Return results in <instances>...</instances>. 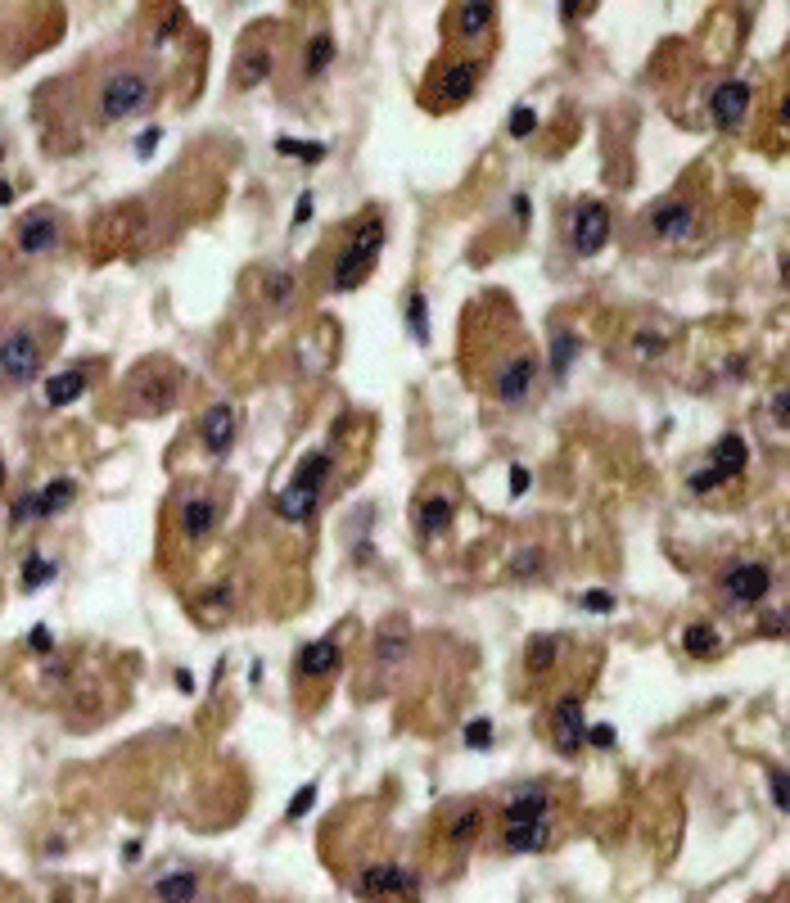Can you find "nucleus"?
<instances>
[{
	"label": "nucleus",
	"mask_w": 790,
	"mask_h": 903,
	"mask_svg": "<svg viewBox=\"0 0 790 903\" xmlns=\"http://www.w3.org/2000/svg\"><path fill=\"white\" fill-rule=\"evenodd\" d=\"M546 808H551V795L542 786H528V790H520L506 804V818H502V849L506 854H537V849H546V840H551Z\"/></svg>",
	"instance_id": "nucleus-1"
},
{
	"label": "nucleus",
	"mask_w": 790,
	"mask_h": 903,
	"mask_svg": "<svg viewBox=\"0 0 790 903\" xmlns=\"http://www.w3.org/2000/svg\"><path fill=\"white\" fill-rule=\"evenodd\" d=\"M385 254V222L380 217H366L353 240L344 245V254L335 258V271H330V289L339 294H353L357 285H366V276L375 271V262Z\"/></svg>",
	"instance_id": "nucleus-2"
},
{
	"label": "nucleus",
	"mask_w": 790,
	"mask_h": 903,
	"mask_svg": "<svg viewBox=\"0 0 790 903\" xmlns=\"http://www.w3.org/2000/svg\"><path fill=\"white\" fill-rule=\"evenodd\" d=\"M149 100H154V86H149V77H145V73H135V68H118V73H109V77H105V86H100V114H105L109 123H123V118L145 114V109H149Z\"/></svg>",
	"instance_id": "nucleus-3"
},
{
	"label": "nucleus",
	"mask_w": 790,
	"mask_h": 903,
	"mask_svg": "<svg viewBox=\"0 0 790 903\" xmlns=\"http://www.w3.org/2000/svg\"><path fill=\"white\" fill-rule=\"evenodd\" d=\"M357 895H366V899H420V877L402 863H371L357 877Z\"/></svg>",
	"instance_id": "nucleus-4"
},
{
	"label": "nucleus",
	"mask_w": 790,
	"mask_h": 903,
	"mask_svg": "<svg viewBox=\"0 0 790 903\" xmlns=\"http://www.w3.org/2000/svg\"><path fill=\"white\" fill-rule=\"evenodd\" d=\"M605 245H610V208H605L601 199L578 204L574 217H569V249H574L578 258H592V254H601Z\"/></svg>",
	"instance_id": "nucleus-5"
},
{
	"label": "nucleus",
	"mask_w": 790,
	"mask_h": 903,
	"mask_svg": "<svg viewBox=\"0 0 790 903\" xmlns=\"http://www.w3.org/2000/svg\"><path fill=\"white\" fill-rule=\"evenodd\" d=\"M41 376V344L27 330H14L0 339V380L5 385H32Z\"/></svg>",
	"instance_id": "nucleus-6"
},
{
	"label": "nucleus",
	"mask_w": 790,
	"mask_h": 903,
	"mask_svg": "<svg viewBox=\"0 0 790 903\" xmlns=\"http://www.w3.org/2000/svg\"><path fill=\"white\" fill-rule=\"evenodd\" d=\"M750 100H755L750 82H741V77L718 82V86H714V95H709V118H714V127L736 131L741 123H745V114H750Z\"/></svg>",
	"instance_id": "nucleus-7"
},
{
	"label": "nucleus",
	"mask_w": 790,
	"mask_h": 903,
	"mask_svg": "<svg viewBox=\"0 0 790 903\" xmlns=\"http://www.w3.org/2000/svg\"><path fill=\"white\" fill-rule=\"evenodd\" d=\"M77 497V484L73 479H50L41 493H32V497H18L14 502V511H9V519L14 524H27V519H50V516H59L68 502Z\"/></svg>",
	"instance_id": "nucleus-8"
},
{
	"label": "nucleus",
	"mask_w": 790,
	"mask_h": 903,
	"mask_svg": "<svg viewBox=\"0 0 790 903\" xmlns=\"http://www.w3.org/2000/svg\"><path fill=\"white\" fill-rule=\"evenodd\" d=\"M723 592L736 601V606H759V601H768V592H773V569L768 565H732L727 574H723Z\"/></svg>",
	"instance_id": "nucleus-9"
},
{
	"label": "nucleus",
	"mask_w": 790,
	"mask_h": 903,
	"mask_svg": "<svg viewBox=\"0 0 790 903\" xmlns=\"http://www.w3.org/2000/svg\"><path fill=\"white\" fill-rule=\"evenodd\" d=\"M646 226L655 231L664 245H682L695 231V208L686 199H659L655 208L646 213Z\"/></svg>",
	"instance_id": "nucleus-10"
},
{
	"label": "nucleus",
	"mask_w": 790,
	"mask_h": 903,
	"mask_svg": "<svg viewBox=\"0 0 790 903\" xmlns=\"http://www.w3.org/2000/svg\"><path fill=\"white\" fill-rule=\"evenodd\" d=\"M533 380H537V357H533V353H520V357L502 362V371L493 376V393H497V402L520 406L528 393H533Z\"/></svg>",
	"instance_id": "nucleus-11"
},
{
	"label": "nucleus",
	"mask_w": 790,
	"mask_h": 903,
	"mask_svg": "<svg viewBox=\"0 0 790 903\" xmlns=\"http://www.w3.org/2000/svg\"><path fill=\"white\" fill-rule=\"evenodd\" d=\"M551 737L560 746V755H578L587 746V714H583V700L578 696H565L551 714Z\"/></svg>",
	"instance_id": "nucleus-12"
},
{
	"label": "nucleus",
	"mask_w": 790,
	"mask_h": 903,
	"mask_svg": "<svg viewBox=\"0 0 790 903\" xmlns=\"http://www.w3.org/2000/svg\"><path fill=\"white\" fill-rule=\"evenodd\" d=\"M235 429H240L235 406H226V402L208 406L204 420H199V443H204V452H208V457H226V452L235 447Z\"/></svg>",
	"instance_id": "nucleus-13"
},
{
	"label": "nucleus",
	"mask_w": 790,
	"mask_h": 903,
	"mask_svg": "<svg viewBox=\"0 0 790 903\" xmlns=\"http://www.w3.org/2000/svg\"><path fill=\"white\" fill-rule=\"evenodd\" d=\"M475 86H479V64H475V59H456V64H447V68L438 73L434 100L452 109V105H465V100L475 95Z\"/></svg>",
	"instance_id": "nucleus-14"
},
{
	"label": "nucleus",
	"mask_w": 790,
	"mask_h": 903,
	"mask_svg": "<svg viewBox=\"0 0 790 903\" xmlns=\"http://www.w3.org/2000/svg\"><path fill=\"white\" fill-rule=\"evenodd\" d=\"M59 245V217L50 213V208H36V213H27L23 222H18V249L27 254V258H41V254H50Z\"/></svg>",
	"instance_id": "nucleus-15"
},
{
	"label": "nucleus",
	"mask_w": 790,
	"mask_h": 903,
	"mask_svg": "<svg viewBox=\"0 0 790 903\" xmlns=\"http://www.w3.org/2000/svg\"><path fill=\"white\" fill-rule=\"evenodd\" d=\"M275 516L289 519V524H307V519L316 516V507H321V488L316 484H307V479H294L289 488H280L275 493Z\"/></svg>",
	"instance_id": "nucleus-16"
},
{
	"label": "nucleus",
	"mask_w": 790,
	"mask_h": 903,
	"mask_svg": "<svg viewBox=\"0 0 790 903\" xmlns=\"http://www.w3.org/2000/svg\"><path fill=\"white\" fill-rule=\"evenodd\" d=\"M750 466V447H745V438L741 434H723L714 447H709V470L727 484L732 475H741Z\"/></svg>",
	"instance_id": "nucleus-17"
},
{
	"label": "nucleus",
	"mask_w": 790,
	"mask_h": 903,
	"mask_svg": "<svg viewBox=\"0 0 790 903\" xmlns=\"http://www.w3.org/2000/svg\"><path fill=\"white\" fill-rule=\"evenodd\" d=\"M452 519H456V507H452V497H447V493H429V497L415 507V528H420V537H438V533H447V528H452Z\"/></svg>",
	"instance_id": "nucleus-18"
},
{
	"label": "nucleus",
	"mask_w": 790,
	"mask_h": 903,
	"mask_svg": "<svg viewBox=\"0 0 790 903\" xmlns=\"http://www.w3.org/2000/svg\"><path fill=\"white\" fill-rule=\"evenodd\" d=\"M335 668H339V646L330 642V637L303 646V655H298V673L303 677H330Z\"/></svg>",
	"instance_id": "nucleus-19"
},
{
	"label": "nucleus",
	"mask_w": 790,
	"mask_h": 903,
	"mask_svg": "<svg viewBox=\"0 0 790 903\" xmlns=\"http://www.w3.org/2000/svg\"><path fill=\"white\" fill-rule=\"evenodd\" d=\"M493 23H497V9H493L488 0H470V5L456 9V36H465V41L484 36Z\"/></svg>",
	"instance_id": "nucleus-20"
},
{
	"label": "nucleus",
	"mask_w": 790,
	"mask_h": 903,
	"mask_svg": "<svg viewBox=\"0 0 790 903\" xmlns=\"http://www.w3.org/2000/svg\"><path fill=\"white\" fill-rule=\"evenodd\" d=\"M199 895V877L195 872H167L154 881V899L158 903H195Z\"/></svg>",
	"instance_id": "nucleus-21"
},
{
	"label": "nucleus",
	"mask_w": 790,
	"mask_h": 903,
	"mask_svg": "<svg viewBox=\"0 0 790 903\" xmlns=\"http://www.w3.org/2000/svg\"><path fill=\"white\" fill-rule=\"evenodd\" d=\"M86 385H91L86 371H77V366H73V371H59V376L45 380V402H50V406H68V402H77V397L86 393Z\"/></svg>",
	"instance_id": "nucleus-22"
},
{
	"label": "nucleus",
	"mask_w": 790,
	"mask_h": 903,
	"mask_svg": "<svg viewBox=\"0 0 790 903\" xmlns=\"http://www.w3.org/2000/svg\"><path fill=\"white\" fill-rule=\"evenodd\" d=\"M555 659H560V637H546V633L528 637V646H525L528 677H542V673H551V668H555Z\"/></svg>",
	"instance_id": "nucleus-23"
},
{
	"label": "nucleus",
	"mask_w": 790,
	"mask_h": 903,
	"mask_svg": "<svg viewBox=\"0 0 790 903\" xmlns=\"http://www.w3.org/2000/svg\"><path fill=\"white\" fill-rule=\"evenodd\" d=\"M213 524H217V502L190 497V502L181 507V528H185V537H208Z\"/></svg>",
	"instance_id": "nucleus-24"
},
{
	"label": "nucleus",
	"mask_w": 790,
	"mask_h": 903,
	"mask_svg": "<svg viewBox=\"0 0 790 903\" xmlns=\"http://www.w3.org/2000/svg\"><path fill=\"white\" fill-rule=\"evenodd\" d=\"M574 357H578V339H574L569 330H555V335H551V376L565 380L569 366H574Z\"/></svg>",
	"instance_id": "nucleus-25"
},
{
	"label": "nucleus",
	"mask_w": 790,
	"mask_h": 903,
	"mask_svg": "<svg viewBox=\"0 0 790 903\" xmlns=\"http://www.w3.org/2000/svg\"><path fill=\"white\" fill-rule=\"evenodd\" d=\"M479 831H484V813H479V808H461V813L452 818V827H447V840H452V845H475Z\"/></svg>",
	"instance_id": "nucleus-26"
},
{
	"label": "nucleus",
	"mask_w": 790,
	"mask_h": 903,
	"mask_svg": "<svg viewBox=\"0 0 790 903\" xmlns=\"http://www.w3.org/2000/svg\"><path fill=\"white\" fill-rule=\"evenodd\" d=\"M330 470H335V457H330V452H307V457L298 461V470H294V479H307V484H316V488H325V479H330Z\"/></svg>",
	"instance_id": "nucleus-27"
},
{
	"label": "nucleus",
	"mask_w": 790,
	"mask_h": 903,
	"mask_svg": "<svg viewBox=\"0 0 790 903\" xmlns=\"http://www.w3.org/2000/svg\"><path fill=\"white\" fill-rule=\"evenodd\" d=\"M682 646H686L691 655H700V659H714V655L723 650L718 633H714L709 624H691V628H686V637H682Z\"/></svg>",
	"instance_id": "nucleus-28"
},
{
	"label": "nucleus",
	"mask_w": 790,
	"mask_h": 903,
	"mask_svg": "<svg viewBox=\"0 0 790 903\" xmlns=\"http://www.w3.org/2000/svg\"><path fill=\"white\" fill-rule=\"evenodd\" d=\"M335 36L330 32H316L312 36V45H307V77H321L325 68H330V59H335Z\"/></svg>",
	"instance_id": "nucleus-29"
},
{
	"label": "nucleus",
	"mask_w": 790,
	"mask_h": 903,
	"mask_svg": "<svg viewBox=\"0 0 790 903\" xmlns=\"http://www.w3.org/2000/svg\"><path fill=\"white\" fill-rule=\"evenodd\" d=\"M406 330H411L415 344H429V303H425L420 289L406 298Z\"/></svg>",
	"instance_id": "nucleus-30"
},
{
	"label": "nucleus",
	"mask_w": 790,
	"mask_h": 903,
	"mask_svg": "<svg viewBox=\"0 0 790 903\" xmlns=\"http://www.w3.org/2000/svg\"><path fill=\"white\" fill-rule=\"evenodd\" d=\"M275 149H280L285 158H303V163H321V158L330 154L321 140H294V135H280V140H275Z\"/></svg>",
	"instance_id": "nucleus-31"
},
{
	"label": "nucleus",
	"mask_w": 790,
	"mask_h": 903,
	"mask_svg": "<svg viewBox=\"0 0 790 903\" xmlns=\"http://www.w3.org/2000/svg\"><path fill=\"white\" fill-rule=\"evenodd\" d=\"M375 655H380V664H397L402 655H406V633L389 624V628H380V637H375Z\"/></svg>",
	"instance_id": "nucleus-32"
},
{
	"label": "nucleus",
	"mask_w": 790,
	"mask_h": 903,
	"mask_svg": "<svg viewBox=\"0 0 790 903\" xmlns=\"http://www.w3.org/2000/svg\"><path fill=\"white\" fill-rule=\"evenodd\" d=\"M50 578H55V560L27 556V565H23V592H36V587H45Z\"/></svg>",
	"instance_id": "nucleus-33"
},
{
	"label": "nucleus",
	"mask_w": 790,
	"mask_h": 903,
	"mask_svg": "<svg viewBox=\"0 0 790 903\" xmlns=\"http://www.w3.org/2000/svg\"><path fill=\"white\" fill-rule=\"evenodd\" d=\"M289 298H294V276L289 271H271L266 276V303L271 307H285Z\"/></svg>",
	"instance_id": "nucleus-34"
},
{
	"label": "nucleus",
	"mask_w": 790,
	"mask_h": 903,
	"mask_svg": "<svg viewBox=\"0 0 790 903\" xmlns=\"http://www.w3.org/2000/svg\"><path fill=\"white\" fill-rule=\"evenodd\" d=\"M266 73H271V55L258 50V55H249V59L240 64V77H235V82H240V86H254V82H263Z\"/></svg>",
	"instance_id": "nucleus-35"
},
{
	"label": "nucleus",
	"mask_w": 790,
	"mask_h": 903,
	"mask_svg": "<svg viewBox=\"0 0 790 903\" xmlns=\"http://www.w3.org/2000/svg\"><path fill=\"white\" fill-rule=\"evenodd\" d=\"M312 804H316V781H307V786H298V790H294V799H289L285 818H289V822H294V818H307V813H312Z\"/></svg>",
	"instance_id": "nucleus-36"
},
{
	"label": "nucleus",
	"mask_w": 790,
	"mask_h": 903,
	"mask_svg": "<svg viewBox=\"0 0 790 903\" xmlns=\"http://www.w3.org/2000/svg\"><path fill=\"white\" fill-rule=\"evenodd\" d=\"M465 746H475V750H488V746H493V723H488V718H475V723H465Z\"/></svg>",
	"instance_id": "nucleus-37"
},
{
	"label": "nucleus",
	"mask_w": 790,
	"mask_h": 903,
	"mask_svg": "<svg viewBox=\"0 0 790 903\" xmlns=\"http://www.w3.org/2000/svg\"><path fill=\"white\" fill-rule=\"evenodd\" d=\"M633 348H637V357H646V362H651V357H659V353L668 348V339H664V335H651V330H637Z\"/></svg>",
	"instance_id": "nucleus-38"
},
{
	"label": "nucleus",
	"mask_w": 790,
	"mask_h": 903,
	"mask_svg": "<svg viewBox=\"0 0 790 903\" xmlns=\"http://www.w3.org/2000/svg\"><path fill=\"white\" fill-rule=\"evenodd\" d=\"M533 127H537V114H533L528 105H520V109L511 114V135H515V140H525V135H533Z\"/></svg>",
	"instance_id": "nucleus-39"
},
{
	"label": "nucleus",
	"mask_w": 790,
	"mask_h": 903,
	"mask_svg": "<svg viewBox=\"0 0 790 903\" xmlns=\"http://www.w3.org/2000/svg\"><path fill=\"white\" fill-rule=\"evenodd\" d=\"M768 781H773V804H777V808L786 813V808H790V786H786V773H782V768L773 764V768H768Z\"/></svg>",
	"instance_id": "nucleus-40"
},
{
	"label": "nucleus",
	"mask_w": 790,
	"mask_h": 903,
	"mask_svg": "<svg viewBox=\"0 0 790 903\" xmlns=\"http://www.w3.org/2000/svg\"><path fill=\"white\" fill-rule=\"evenodd\" d=\"M27 650H32V655H55V633L36 624V628L27 633Z\"/></svg>",
	"instance_id": "nucleus-41"
},
{
	"label": "nucleus",
	"mask_w": 790,
	"mask_h": 903,
	"mask_svg": "<svg viewBox=\"0 0 790 903\" xmlns=\"http://www.w3.org/2000/svg\"><path fill=\"white\" fill-rule=\"evenodd\" d=\"M537 565H542V556H537V551H520V556L511 560V574H515V578H533V574H537Z\"/></svg>",
	"instance_id": "nucleus-42"
},
{
	"label": "nucleus",
	"mask_w": 790,
	"mask_h": 903,
	"mask_svg": "<svg viewBox=\"0 0 790 903\" xmlns=\"http://www.w3.org/2000/svg\"><path fill=\"white\" fill-rule=\"evenodd\" d=\"M773 420H777V429L786 434L790 429V393L782 388V393H773Z\"/></svg>",
	"instance_id": "nucleus-43"
},
{
	"label": "nucleus",
	"mask_w": 790,
	"mask_h": 903,
	"mask_svg": "<svg viewBox=\"0 0 790 903\" xmlns=\"http://www.w3.org/2000/svg\"><path fill=\"white\" fill-rule=\"evenodd\" d=\"M583 610L610 615V610H615V597H610V592H583Z\"/></svg>",
	"instance_id": "nucleus-44"
},
{
	"label": "nucleus",
	"mask_w": 790,
	"mask_h": 903,
	"mask_svg": "<svg viewBox=\"0 0 790 903\" xmlns=\"http://www.w3.org/2000/svg\"><path fill=\"white\" fill-rule=\"evenodd\" d=\"M718 484H723V479H718L709 466H705L700 475H691V493H709V488H718Z\"/></svg>",
	"instance_id": "nucleus-45"
},
{
	"label": "nucleus",
	"mask_w": 790,
	"mask_h": 903,
	"mask_svg": "<svg viewBox=\"0 0 790 903\" xmlns=\"http://www.w3.org/2000/svg\"><path fill=\"white\" fill-rule=\"evenodd\" d=\"M312 222V190L298 195V208H294V226H307Z\"/></svg>",
	"instance_id": "nucleus-46"
},
{
	"label": "nucleus",
	"mask_w": 790,
	"mask_h": 903,
	"mask_svg": "<svg viewBox=\"0 0 790 903\" xmlns=\"http://www.w3.org/2000/svg\"><path fill=\"white\" fill-rule=\"evenodd\" d=\"M587 741H592L596 750H610V746H615V727H587Z\"/></svg>",
	"instance_id": "nucleus-47"
},
{
	"label": "nucleus",
	"mask_w": 790,
	"mask_h": 903,
	"mask_svg": "<svg viewBox=\"0 0 790 903\" xmlns=\"http://www.w3.org/2000/svg\"><path fill=\"white\" fill-rule=\"evenodd\" d=\"M158 135H163L158 127L140 131V140H135V154H140V158H149V154H154V145H158Z\"/></svg>",
	"instance_id": "nucleus-48"
},
{
	"label": "nucleus",
	"mask_w": 790,
	"mask_h": 903,
	"mask_svg": "<svg viewBox=\"0 0 790 903\" xmlns=\"http://www.w3.org/2000/svg\"><path fill=\"white\" fill-rule=\"evenodd\" d=\"M528 493V470L525 466H511V497H525Z\"/></svg>",
	"instance_id": "nucleus-49"
},
{
	"label": "nucleus",
	"mask_w": 790,
	"mask_h": 903,
	"mask_svg": "<svg viewBox=\"0 0 790 903\" xmlns=\"http://www.w3.org/2000/svg\"><path fill=\"white\" fill-rule=\"evenodd\" d=\"M759 633H764V637H782V633H786V619H782V610H773V619H768V624H759Z\"/></svg>",
	"instance_id": "nucleus-50"
},
{
	"label": "nucleus",
	"mask_w": 790,
	"mask_h": 903,
	"mask_svg": "<svg viewBox=\"0 0 790 903\" xmlns=\"http://www.w3.org/2000/svg\"><path fill=\"white\" fill-rule=\"evenodd\" d=\"M176 687L190 696V691H195V673H190V668H176Z\"/></svg>",
	"instance_id": "nucleus-51"
},
{
	"label": "nucleus",
	"mask_w": 790,
	"mask_h": 903,
	"mask_svg": "<svg viewBox=\"0 0 790 903\" xmlns=\"http://www.w3.org/2000/svg\"><path fill=\"white\" fill-rule=\"evenodd\" d=\"M14 204V186L9 181H0V208H9Z\"/></svg>",
	"instance_id": "nucleus-52"
},
{
	"label": "nucleus",
	"mask_w": 790,
	"mask_h": 903,
	"mask_svg": "<svg viewBox=\"0 0 790 903\" xmlns=\"http://www.w3.org/2000/svg\"><path fill=\"white\" fill-rule=\"evenodd\" d=\"M515 213H520V222H528V199L525 195H515Z\"/></svg>",
	"instance_id": "nucleus-53"
},
{
	"label": "nucleus",
	"mask_w": 790,
	"mask_h": 903,
	"mask_svg": "<svg viewBox=\"0 0 790 903\" xmlns=\"http://www.w3.org/2000/svg\"><path fill=\"white\" fill-rule=\"evenodd\" d=\"M0 154H5V145H0Z\"/></svg>",
	"instance_id": "nucleus-54"
}]
</instances>
